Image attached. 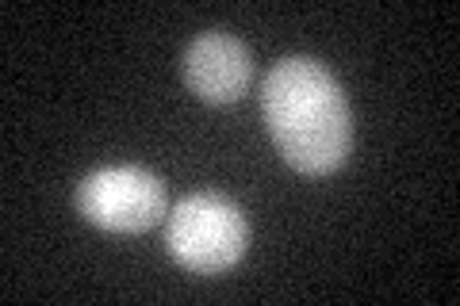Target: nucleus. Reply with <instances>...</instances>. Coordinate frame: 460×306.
Listing matches in <instances>:
<instances>
[{
	"label": "nucleus",
	"mask_w": 460,
	"mask_h": 306,
	"mask_svg": "<svg viewBox=\"0 0 460 306\" xmlns=\"http://www.w3.org/2000/svg\"><path fill=\"white\" fill-rule=\"evenodd\" d=\"M269 135L288 165L304 177H330L349 162L353 111L341 84L314 57H284L261 84Z\"/></svg>",
	"instance_id": "obj_1"
},
{
	"label": "nucleus",
	"mask_w": 460,
	"mask_h": 306,
	"mask_svg": "<svg viewBox=\"0 0 460 306\" xmlns=\"http://www.w3.org/2000/svg\"><path fill=\"white\" fill-rule=\"evenodd\" d=\"M165 245L181 268L196 275H219L246 257L250 226L230 196L192 192L172 207Z\"/></svg>",
	"instance_id": "obj_2"
},
{
	"label": "nucleus",
	"mask_w": 460,
	"mask_h": 306,
	"mask_svg": "<svg viewBox=\"0 0 460 306\" xmlns=\"http://www.w3.org/2000/svg\"><path fill=\"white\" fill-rule=\"evenodd\" d=\"M77 211L108 234H142L162 223L165 184L142 165H108L77 184Z\"/></svg>",
	"instance_id": "obj_3"
},
{
	"label": "nucleus",
	"mask_w": 460,
	"mask_h": 306,
	"mask_svg": "<svg viewBox=\"0 0 460 306\" xmlns=\"http://www.w3.org/2000/svg\"><path fill=\"white\" fill-rule=\"evenodd\" d=\"M184 81L208 104H234L253 81V57L246 42L226 31L192 39L184 50Z\"/></svg>",
	"instance_id": "obj_4"
}]
</instances>
